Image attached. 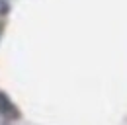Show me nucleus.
I'll use <instances>...</instances> for the list:
<instances>
[{
	"label": "nucleus",
	"instance_id": "obj_1",
	"mask_svg": "<svg viewBox=\"0 0 127 125\" xmlns=\"http://www.w3.org/2000/svg\"><path fill=\"white\" fill-rule=\"evenodd\" d=\"M0 113L6 115V117H18V109L14 108V104L8 100L6 94L0 92Z\"/></svg>",
	"mask_w": 127,
	"mask_h": 125
}]
</instances>
